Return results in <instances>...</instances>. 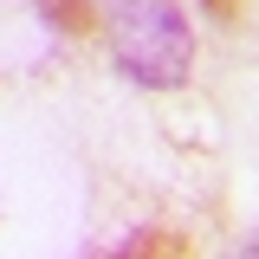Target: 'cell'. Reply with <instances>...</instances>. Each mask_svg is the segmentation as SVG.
Here are the masks:
<instances>
[{"label":"cell","mask_w":259,"mask_h":259,"mask_svg":"<svg viewBox=\"0 0 259 259\" xmlns=\"http://www.w3.org/2000/svg\"><path fill=\"white\" fill-rule=\"evenodd\" d=\"M104 32H110L117 65L136 84H149V91L188 84L194 32H188V20H182L175 0H104Z\"/></svg>","instance_id":"obj_1"},{"label":"cell","mask_w":259,"mask_h":259,"mask_svg":"<svg viewBox=\"0 0 259 259\" xmlns=\"http://www.w3.org/2000/svg\"><path fill=\"white\" fill-rule=\"evenodd\" d=\"M110 259H188V240L168 233V227H143V233H130Z\"/></svg>","instance_id":"obj_2"},{"label":"cell","mask_w":259,"mask_h":259,"mask_svg":"<svg viewBox=\"0 0 259 259\" xmlns=\"http://www.w3.org/2000/svg\"><path fill=\"white\" fill-rule=\"evenodd\" d=\"M52 20H59L65 32H91V20H97V13L84 7V0H52Z\"/></svg>","instance_id":"obj_3"},{"label":"cell","mask_w":259,"mask_h":259,"mask_svg":"<svg viewBox=\"0 0 259 259\" xmlns=\"http://www.w3.org/2000/svg\"><path fill=\"white\" fill-rule=\"evenodd\" d=\"M240 7H246V0H207V13H221V20H233Z\"/></svg>","instance_id":"obj_4"},{"label":"cell","mask_w":259,"mask_h":259,"mask_svg":"<svg viewBox=\"0 0 259 259\" xmlns=\"http://www.w3.org/2000/svg\"><path fill=\"white\" fill-rule=\"evenodd\" d=\"M240 259H253V246H240Z\"/></svg>","instance_id":"obj_5"}]
</instances>
